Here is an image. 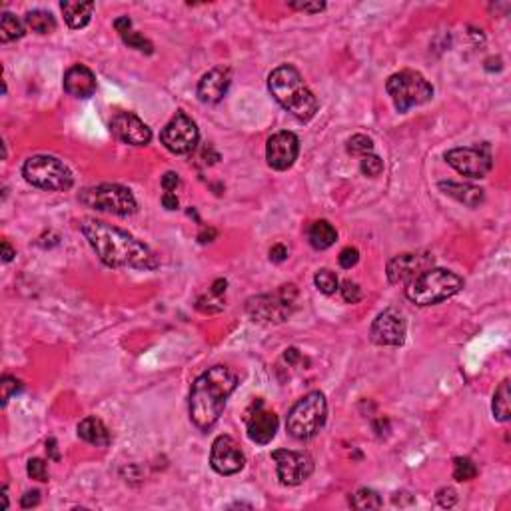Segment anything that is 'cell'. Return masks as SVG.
I'll use <instances>...</instances> for the list:
<instances>
[{"label": "cell", "mask_w": 511, "mask_h": 511, "mask_svg": "<svg viewBox=\"0 0 511 511\" xmlns=\"http://www.w3.org/2000/svg\"><path fill=\"white\" fill-rule=\"evenodd\" d=\"M359 170H361L364 176L375 178V176H380V174L384 172V160H382L380 156H375V154H368V156L361 158Z\"/></svg>", "instance_id": "32"}, {"label": "cell", "mask_w": 511, "mask_h": 511, "mask_svg": "<svg viewBox=\"0 0 511 511\" xmlns=\"http://www.w3.org/2000/svg\"><path fill=\"white\" fill-rule=\"evenodd\" d=\"M300 154V140L294 132H276L266 144V160L274 170H288Z\"/></svg>", "instance_id": "17"}, {"label": "cell", "mask_w": 511, "mask_h": 511, "mask_svg": "<svg viewBox=\"0 0 511 511\" xmlns=\"http://www.w3.org/2000/svg\"><path fill=\"white\" fill-rule=\"evenodd\" d=\"M308 240H310L312 248L328 250L330 246L336 244L338 232H336V228H333L328 220H318L310 226V230H308Z\"/></svg>", "instance_id": "24"}, {"label": "cell", "mask_w": 511, "mask_h": 511, "mask_svg": "<svg viewBox=\"0 0 511 511\" xmlns=\"http://www.w3.org/2000/svg\"><path fill=\"white\" fill-rule=\"evenodd\" d=\"M122 36V41L130 46V48H136L140 52H146V55H152L154 52V46L152 42L146 41L140 32H134V30H128L124 34H120Z\"/></svg>", "instance_id": "33"}, {"label": "cell", "mask_w": 511, "mask_h": 511, "mask_svg": "<svg viewBox=\"0 0 511 511\" xmlns=\"http://www.w3.org/2000/svg\"><path fill=\"white\" fill-rule=\"evenodd\" d=\"M438 503H440L442 508H454L457 503L456 489H452V487H442V489L438 491Z\"/></svg>", "instance_id": "38"}, {"label": "cell", "mask_w": 511, "mask_h": 511, "mask_svg": "<svg viewBox=\"0 0 511 511\" xmlns=\"http://www.w3.org/2000/svg\"><path fill=\"white\" fill-rule=\"evenodd\" d=\"M440 190L445 196H452L454 200L470 208H477L485 200L484 190L477 188V186H471V184H461V182L447 180V182H440Z\"/></svg>", "instance_id": "21"}, {"label": "cell", "mask_w": 511, "mask_h": 511, "mask_svg": "<svg viewBox=\"0 0 511 511\" xmlns=\"http://www.w3.org/2000/svg\"><path fill=\"white\" fill-rule=\"evenodd\" d=\"M160 140L172 154H190L198 146L200 130L186 112H176L160 132Z\"/></svg>", "instance_id": "11"}, {"label": "cell", "mask_w": 511, "mask_h": 511, "mask_svg": "<svg viewBox=\"0 0 511 511\" xmlns=\"http://www.w3.org/2000/svg\"><path fill=\"white\" fill-rule=\"evenodd\" d=\"M350 503H352V508H356V510H380V508L384 505V501H382V498L377 496V491L368 489V487L358 489V491L352 496Z\"/></svg>", "instance_id": "28"}, {"label": "cell", "mask_w": 511, "mask_h": 511, "mask_svg": "<svg viewBox=\"0 0 511 511\" xmlns=\"http://www.w3.org/2000/svg\"><path fill=\"white\" fill-rule=\"evenodd\" d=\"M64 90L74 98H90L96 92L94 72L84 64L70 66L64 74Z\"/></svg>", "instance_id": "19"}, {"label": "cell", "mask_w": 511, "mask_h": 511, "mask_svg": "<svg viewBox=\"0 0 511 511\" xmlns=\"http://www.w3.org/2000/svg\"><path fill=\"white\" fill-rule=\"evenodd\" d=\"M510 380H503L498 389H496V394H494V405H491L494 415L499 422H508L510 419Z\"/></svg>", "instance_id": "26"}, {"label": "cell", "mask_w": 511, "mask_h": 511, "mask_svg": "<svg viewBox=\"0 0 511 511\" xmlns=\"http://www.w3.org/2000/svg\"><path fill=\"white\" fill-rule=\"evenodd\" d=\"M226 286H228V284H226V280H216V282L212 284V290L210 292H212L214 296H222V294L226 292Z\"/></svg>", "instance_id": "49"}, {"label": "cell", "mask_w": 511, "mask_h": 511, "mask_svg": "<svg viewBox=\"0 0 511 511\" xmlns=\"http://www.w3.org/2000/svg\"><path fill=\"white\" fill-rule=\"evenodd\" d=\"M272 459L276 461L278 477L284 485L304 484L314 473V459L304 452L276 449V452H272Z\"/></svg>", "instance_id": "12"}, {"label": "cell", "mask_w": 511, "mask_h": 511, "mask_svg": "<svg viewBox=\"0 0 511 511\" xmlns=\"http://www.w3.org/2000/svg\"><path fill=\"white\" fill-rule=\"evenodd\" d=\"M298 290L294 284L282 286L276 294L268 296H256L246 302V312L254 322H266V324H280L290 318L294 304H296Z\"/></svg>", "instance_id": "9"}, {"label": "cell", "mask_w": 511, "mask_h": 511, "mask_svg": "<svg viewBox=\"0 0 511 511\" xmlns=\"http://www.w3.org/2000/svg\"><path fill=\"white\" fill-rule=\"evenodd\" d=\"M359 260V252L358 248H352V246H347L340 252V256H338V262L340 266L344 268V270H352Z\"/></svg>", "instance_id": "37"}, {"label": "cell", "mask_w": 511, "mask_h": 511, "mask_svg": "<svg viewBox=\"0 0 511 511\" xmlns=\"http://www.w3.org/2000/svg\"><path fill=\"white\" fill-rule=\"evenodd\" d=\"M445 160L452 168H456L461 176H468L473 180L485 178L491 168H494V158L489 152V146H470V148H454L445 152Z\"/></svg>", "instance_id": "10"}, {"label": "cell", "mask_w": 511, "mask_h": 511, "mask_svg": "<svg viewBox=\"0 0 511 511\" xmlns=\"http://www.w3.org/2000/svg\"><path fill=\"white\" fill-rule=\"evenodd\" d=\"M328 417V401L322 391H310L288 414L286 428L296 440H310L324 428Z\"/></svg>", "instance_id": "5"}, {"label": "cell", "mask_w": 511, "mask_h": 511, "mask_svg": "<svg viewBox=\"0 0 511 511\" xmlns=\"http://www.w3.org/2000/svg\"><path fill=\"white\" fill-rule=\"evenodd\" d=\"M60 10L64 14V20L70 28H84L94 13V2H60Z\"/></svg>", "instance_id": "23"}, {"label": "cell", "mask_w": 511, "mask_h": 511, "mask_svg": "<svg viewBox=\"0 0 511 511\" xmlns=\"http://www.w3.org/2000/svg\"><path fill=\"white\" fill-rule=\"evenodd\" d=\"M286 258H288V248H286L284 244H276V246L270 248V260H272V262L280 264L284 262Z\"/></svg>", "instance_id": "41"}, {"label": "cell", "mask_w": 511, "mask_h": 511, "mask_svg": "<svg viewBox=\"0 0 511 511\" xmlns=\"http://www.w3.org/2000/svg\"><path fill=\"white\" fill-rule=\"evenodd\" d=\"M22 176L28 184L50 190V192H64L70 190L74 178L72 172L55 156H32L22 166Z\"/></svg>", "instance_id": "7"}, {"label": "cell", "mask_w": 511, "mask_h": 511, "mask_svg": "<svg viewBox=\"0 0 511 511\" xmlns=\"http://www.w3.org/2000/svg\"><path fill=\"white\" fill-rule=\"evenodd\" d=\"M178 198H176V194L174 192H166L162 196V206L166 208V210H176L178 208Z\"/></svg>", "instance_id": "44"}, {"label": "cell", "mask_w": 511, "mask_h": 511, "mask_svg": "<svg viewBox=\"0 0 511 511\" xmlns=\"http://www.w3.org/2000/svg\"><path fill=\"white\" fill-rule=\"evenodd\" d=\"M0 387H2V396H0V398H2V405H6L14 394H18V391L22 389V384H20L16 377H13V375H4Z\"/></svg>", "instance_id": "34"}, {"label": "cell", "mask_w": 511, "mask_h": 511, "mask_svg": "<svg viewBox=\"0 0 511 511\" xmlns=\"http://www.w3.org/2000/svg\"><path fill=\"white\" fill-rule=\"evenodd\" d=\"M78 438L86 443L96 445V447H106L110 443V431L104 426L102 419L90 415V417H84L78 424Z\"/></svg>", "instance_id": "22"}, {"label": "cell", "mask_w": 511, "mask_h": 511, "mask_svg": "<svg viewBox=\"0 0 511 511\" xmlns=\"http://www.w3.org/2000/svg\"><path fill=\"white\" fill-rule=\"evenodd\" d=\"M314 282H316V288H318L322 294H326V296H332V294H336V292L340 290L338 276L333 274L332 270H328V268L319 270L318 274L314 276Z\"/></svg>", "instance_id": "29"}, {"label": "cell", "mask_w": 511, "mask_h": 511, "mask_svg": "<svg viewBox=\"0 0 511 511\" xmlns=\"http://www.w3.org/2000/svg\"><path fill=\"white\" fill-rule=\"evenodd\" d=\"M178 186H180V178L176 172H166V174L162 176V188H164L166 192H174Z\"/></svg>", "instance_id": "40"}, {"label": "cell", "mask_w": 511, "mask_h": 511, "mask_svg": "<svg viewBox=\"0 0 511 511\" xmlns=\"http://www.w3.org/2000/svg\"><path fill=\"white\" fill-rule=\"evenodd\" d=\"M238 386V375L228 366L208 368L202 375L196 377L190 391V419L198 429L208 431L226 408V401Z\"/></svg>", "instance_id": "2"}, {"label": "cell", "mask_w": 511, "mask_h": 511, "mask_svg": "<svg viewBox=\"0 0 511 511\" xmlns=\"http://www.w3.org/2000/svg\"><path fill=\"white\" fill-rule=\"evenodd\" d=\"M80 202L84 206L108 212L114 216H130L136 212V198L128 188L120 184H100L80 192Z\"/></svg>", "instance_id": "8"}, {"label": "cell", "mask_w": 511, "mask_h": 511, "mask_svg": "<svg viewBox=\"0 0 511 511\" xmlns=\"http://www.w3.org/2000/svg\"><path fill=\"white\" fill-rule=\"evenodd\" d=\"M278 431V415L270 410H262V403L258 410L248 417V438L254 443L266 445L274 440Z\"/></svg>", "instance_id": "20"}, {"label": "cell", "mask_w": 511, "mask_h": 511, "mask_svg": "<svg viewBox=\"0 0 511 511\" xmlns=\"http://www.w3.org/2000/svg\"><path fill=\"white\" fill-rule=\"evenodd\" d=\"M14 256H16V252H14L13 246L8 244V240H4V242H2V258H4V262H10Z\"/></svg>", "instance_id": "46"}, {"label": "cell", "mask_w": 511, "mask_h": 511, "mask_svg": "<svg viewBox=\"0 0 511 511\" xmlns=\"http://www.w3.org/2000/svg\"><path fill=\"white\" fill-rule=\"evenodd\" d=\"M38 501H41V491H27L22 499H20V505L28 510V508H34V505H38Z\"/></svg>", "instance_id": "42"}, {"label": "cell", "mask_w": 511, "mask_h": 511, "mask_svg": "<svg viewBox=\"0 0 511 511\" xmlns=\"http://www.w3.org/2000/svg\"><path fill=\"white\" fill-rule=\"evenodd\" d=\"M386 90L394 100V106L398 112H408L414 106L426 104L433 98L431 84L415 70H401L389 76L386 82Z\"/></svg>", "instance_id": "6"}, {"label": "cell", "mask_w": 511, "mask_h": 511, "mask_svg": "<svg viewBox=\"0 0 511 511\" xmlns=\"http://www.w3.org/2000/svg\"><path fill=\"white\" fill-rule=\"evenodd\" d=\"M244 463H246V457L234 438H230V436L216 438V442L212 443V454H210L212 470L220 475H234L244 468Z\"/></svg>", "instance_id": "15"}, {"label": "cell", "mask_w": 511, "mask_h": 511, "mask_svg": "<svg viewBox=\"0 0 511 511\" xmlns=\"http://www.w3.org/2000/svg\"><path fill=\"white\" fill-rule=\"evenodd\" d=\"M214 238H216V230H214V228H204V232L198 236L200 244H208V242H212Z\"/></svg>", "instance_id": "47"}, {"label": "cell", "mask_w": 511, "mask_h": 511, "mask_svg": "<svg viewBox=\"0 0 511 511\" xmlns=\"http://www.w3.org/2000/svg\"><path fill=\"white\" fill-rule=\"evenodd\" d=\"M232 84V72L230 69H212L202 76V80L198 82V98L204 104H218L222 98L226 96L228 88Z\"/></svg>", "instance_id": "18"}, {"label": "cell", "mask_w": 511, "mask_h": 511, "mask_svg": "<svg viewBox=\"0 0 511 511\" xmlns=\"http://www.w3.org/2000/svg\"><path fill=\"white\" fill-rule=\"evenodd\" d=\"M46 452H48V457H50V459H55V461L60 459V454H58V443H56L55 438H50V440L46 442Z\"/></svg>", "instance_id": "45"}, {"label": "cell", "mask_w": 511, "mask_h": 511, "mask_svg": "<svg viewBox=\"0 0 511 511\" xmlns=\"http://www.w3.org/2000/svg\"><path fill=\"white\" fill-rule=\"evenodd\" d=\"M268 88L278 100V104L302 122L312 120L318 112V98L305 86L300 72L290 64L278 66L270 72Z\"/></svg>", "instance_id": "3"}, {"label": "cell", "mask_w": 511, "mask_h": 511, "mask_svg": "<svg viewBox=\"0 0 511 511\" xmlns=\"http://www.w3.org/2000/svg\"><path fill=\"white\" fill-rule=\"evenodd\" d=\"M405 330L408 326L403 314L396 308H387L373 319L370 336L377 345H401L405 342Z\"/></svg>", "instance_id": "14"}, {"label": "cell", "mask_w": 511, "mask_h": 511, "mask_svg": "<svg viewBox=\"0 0 511 511\" xmlns=\"http://www.w3.org/2000/svg\"><path fill=\"white\" fill-rule=\"evenodd\" d=\"M24 24H27L32 32H38V34H50L56 30V20L55 16L46 10H30L24 16Z\"/></svg>", "instance_id": "25"}, {"label": "cell", "mask_w": 511, "mask_h": 511, "mask_svg": "<svg viewBox=\"0 0 511 511\" xmlns=\"http://www.w3.org/2000/svg\"><path fill=\"white\" fill-rule=\"evenodd\" d=\"M294 10H300V13H322L326 8V2H288Z\"/></svg>", "instance_id": "39"}, {"label": "cell", "mask_w": 511, "mask_h": 511, "mask_svg": "<svg viewBox=\"0 0 511 511\" xmlns=\"http://www.w3.org/2000/svg\"><path fill=\"white\" fill-rule=\"evenodd\" d=\"M461 288L463 280L457 274L443 268H429L408 284L405 296L415 305H433L449 300Z\"/></svg>", "instance_id": "4"}, {"label": "cell", "mask_w": 511, "mask_h": 511, "mask_svg": "<svg viewBox=\"0 0 511 511\" xmlns=\"http://www.w3.org/2000/svg\"><path fill=\"white\" fill-rule=\"evenodd\" d=\"M300 358H302V356H300V352H298L296 347H288V350L284 352V359H286L288 364H296Z\"/></svg>", "instance_id": "48"}, {"label": "cell", "mask_w": 511, "mask_h": 511, "mask_svg": "<svg viewBox=\"0 0 511 511\" xmlns=\"http://www.w3.org/2000/svg\"><path fill=\"white\" fill-rule=\"evenodd\" d=\"M24 36V24L10 13L2 14L0 18V41L13 42Z\"/></svg>", "instance_id": "27"}, {"label": "cell", "mask_w": 511, "mask_h": 511, "mask_svg": "<svg viewBox=\"0 0 511 511\" xmlns=\"http://www.w3.org/2000/svg\"><path fill=\"white\" fill-rule=\"evenodd\" d=\"M84 238L96 252L100 262L108 268H134V270H156L158 258L152 250L138 242L124 230L100 220H84L80 224Z\"/></svg>", "instance_id": "1"}, {"label": "cell", "mask_w": 511, "mask_h": 511, "mask_svg": "<svg viewBox=\"0 0 511 511\" xmlns=\"http://www.w3.org/2000/svg\"><path fill=\"white\" fill-rule=\"evenodd\" d=\"M114 28H116L120 34H124L128 30H132V20H130L128 16H120V18L114 20Z\"/></svg>", "instance_id": "43"}, {"label": "cell", "mask_w": 511, "mask_h": 511, "mask_svg": "<svg viewBox=\"0 0 511 511\" xmlns=\"http://www.w3.org/2000/svg\"><path fill=\"white\" fill-rule=\"evenodd\" d=\"M372 150L373 140L370 136H366V134H356V136H352V138L347 140V152L352 154V156L364 158V156L372 154Z\"/></svg>", "instance_id": "31"}, {"label": "cell", "mask_w": 511, "mask_h": 511, "mask_svg": "<svg viewBox=\"0 0 511 511\" xmlns=\"http://www.w3.org/2000/svg\"><path fill=\"white\" fill-rule=\"evenodd\" d=\"M27 471L28 475H30V480H36V482H46L48 480V470H46V461L44 459H38V457L30 459L27 466Z\"/></svg>", "instance_id": "35"}, {"label": "cell", "mask_w": 511, "mask_h": 511, "mask_svg": "<svg viewBox=\"0 0 511 511\" xmlns=\"http://www.w3.org/2000/svg\"><path fill=\"white\" fill-rule=\"evenodd\" d=\"M112 134L130 146H146L152 140L150 128L132 112H116L110 120Z\"/></svg>", "instance_id": "16"}, {"label": "cell", "mask_w": 511, "mask_h": 511, "mask_svg": "<svg viewBox=\"0 0 511 511\" xmlns=\"http://www.w3.org/2000/svg\"><path fill=\"white\" fill-rule=\"evenodd\" d=\"M433 266V256L428 252H408L387 262V280L391 284H410L414 278Z\"/></svg>", "instance_id": "13"}, {"label": "cell", "mask_w": 511, "mask_h": 511, "mask_svg": "<svg viewBox=\"0 0 511 511\" xmlns=\"http://www.w3.org/2000/svg\"><path fill=\"white\" fill-rule=\"evenodd\" d=\"M477 475V468L470 457H456L454 459V480L456 482H471Z\"/></svg>", "instance_id": "30"}, {"label": "cell", "mask_w": 511, "mask_h": 511, "mask_svg": "<svg viewBox=\"0 0 511 511\" xmlns=\"http://www.w3.org/2000/svg\"><path fill=\"white\" fill-rule=\"evenodd\" d=\"M340 290H342V298H344L347 304H356V302L361 300V290H359L358 284L352 282V280H345Z\"/></svg>", "instance_id": "36"}]
</instances>
